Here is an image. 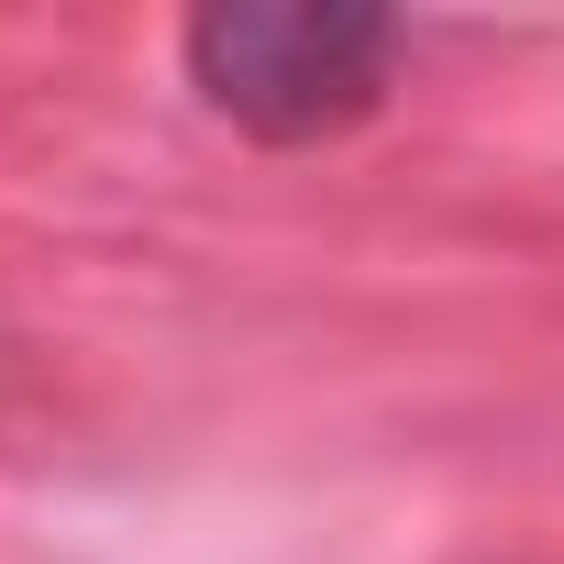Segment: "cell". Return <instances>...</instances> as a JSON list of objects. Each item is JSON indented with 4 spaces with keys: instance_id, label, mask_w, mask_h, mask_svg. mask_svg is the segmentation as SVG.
I'll list each match as a JSON object with an SVG mask.
<instances>
[{
    "instance_id": "1",
    "label": "cell",
    "mask_w": 564,
    "mask_h": 564,
    "mask_svg": "<svg viewBox=\"0 0 564 564\" xmlns=\"http://www.w3.org/2000/svg\"><path fill=\"white\" fill-rule=\"evenodd\" d=\"M177 56H188V89L232 133L333 144L388 100L410 34L399 12H366V0H210V12H188Z\"/></svg>"
}]
</instances>
